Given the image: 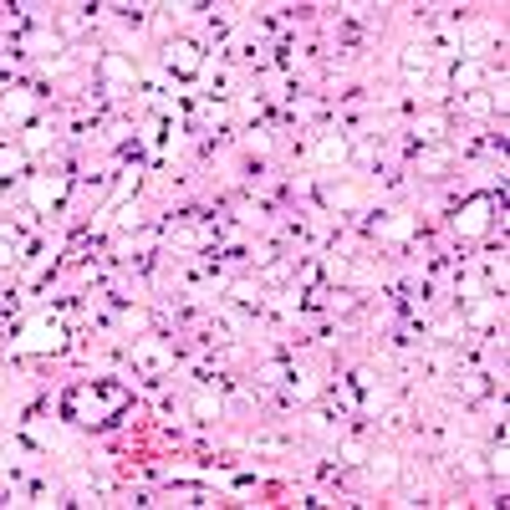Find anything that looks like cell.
Wrapping results in <instances>:
<instances>
[{
	"label": "cell",
	"instance_id": "cell-1",
	"mask_svg": "<svg viewBox=\"0 0 510 510\" xmlns=\"http://www.w3.org/2000/svg\"><path fill=\"white\" fill-rule=\"evenodd\" d=\"M61 342V327L56 322H31V332L15 347H26V353H46V347H56Z\"/></svg>",
	"mask_w": 510,
	"mask_h": 510
},
{
	"label": "cell",
	"instance_id": "cell-2",
	"mask_svg": "<svg viewBox=\"0 0 510 510\" xmlns=\"http://www.w3.org/2000/svg\"><path fill=\"white\" fill-rule=\"evenodd\" d=\"M133 362H143V368H169V362H173V353H169V347L164 342H153V337H143L138 347H133Z\"/></svg>",
	"mask_w": 510,
	"mask_h": 510
},
{
	"label": "cell",
	"instance_id": "cell-3",
	"mask_svg": "<svg viewBox=\"0 0 510 510\" xmlns=\"http://www.w3.org/2000/svg\"><path fill=\"white\" fill-rule=\"evenodd\" d=\"M342 158H347V143L342 138H322L311 148V164H342Z\"/></svg>",
	"mask_w": 510,
	"mask_h": 510
},
{
	"label": "cell",
	"instance_id": "cell-4",
	"mask_svg": "<svg viewBox=\"0 0 510 510\" xmlns=\"http://www.w3.org/2000/svg\"><path fill=\"white\" fill-rule=\"evenodd\" d=\"M459 230L465 235H474V230H485V199H474L465 215H459Z\"/></svg>",
	"mask_w": 510,
	"mask_h": 510
},
{
	"label": "cell",
	"instance_id": "cell-5",
	"mask_svg": "<svg viewBox=\"0 0 510 510\" xmlns=\"http://www.w3.org/2000/svg\"><path fill=\"white\" fill-rule=\"evenodd\" d=\"M373 480H378V485H393V480H398V459H393V454H378V459H373Z\"/></svg>",
	"mask_w": 510,
	"mask_h": 510
},
{
	"label": "cell",
	"instance_id": "cell-6",
	"mask_svg": "<svg viewBox=\"0 0 510 510\" xmlns=\"http://www.w3.org/2000/svg\"><path fill=\"white\" fill-rule=\"evenodd\" d=\"M56 194H61L56 179H36V184H31V199H36V204H56Z\"/></svg>",
	"mask_w": 510,
	"mask_h": 510
},
{
	"label": "cell",
	"instance_id": "cell-7",
	"mask_svg": "<svg viewBox=\"0 0 510 510\" xmlns=\"http://www.w3.org/2000/svg\"><path fill=\"white\" fill-rule=\"evenodd\" d=\"M169 67H179V72H194V52H189V46H169Z\"/></svg>",
	"mask_w": 510,
	"mask_h": 510
},
{
	"label": "cell",
	"instance_id": "cell-8",
	"mask_svg": "<svg viewBox=\"0 0 510 510\" xmlns=\"http://www.w3.org/2000/svg\"><path fill=\"white\" fill-rule=\"evenodd\" d=\"M107 77H113V87H118V92H123L128 82H133V72H128V67H123L118 56H107Z\"/></svg>",
	"mask_w": 510,
	"mask_h": 510
},
{
	"label": "cell",
	"instance_id": "cell-9",
	"mask_svg": "<svg viewBox=\"0 0 510 510\" xmlns=\"http://www.w3.org/2000/svg\"><path fill=\"white\" fill-rule=\"evenodd\" d=\"M495 311H500L495 301H474V311H470V316H474V327H490V322H495Z\"/></svg>",
	"mask_w": 510,
	"mask_h": 510
},
{
	"label": "cell",
	"instance_id": "cell-10",
	"mask_svg": "<svg viewBox=\"0 0 510 510\" xmlns=\"http://www.w3.org/2000/svg\"><path fill=\"white\" fill-rule=\"evenodd\" d=\"M413 230V219H388V225H378V235H388V240H403Z\"/></svg>",
	"mask_w": 510,
	"mask_h": 510
},
{
	"label": "cell",
	"instance_id": "cell-11",
	"mask_svg": "<svg viewBox=\"0 0 510 510\" xmlns=\"http://www.w3.org/2000/svg\"><path fill=\"white\" fill-rule=\"evenodd\" d=\"M474 82H480V67H474V61H470V67L459 72V87H474Z\"/></svg>",
	"mask_w": 510,
	"mask_h": 510
},
{
	"label": "cell",
	"instance_id": "cell-12",
	"mask_svg": "<svg viewBox=\"0 0 510 510\" xmlns=\"http://www.w3.org/2000/svg\"><path fill=\"white\" fill-rule=\"evenodd\" d=\"M194 408H199V419H215V413H219V403H215V398H199Z\"/></svg>",
	"mask_w": 510,
	"mask_h": 510
}]
</instances>
